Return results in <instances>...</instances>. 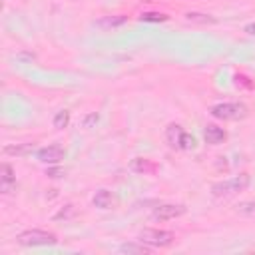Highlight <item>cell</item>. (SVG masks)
I'll return each mask as SVG.
<instances>
[{
    "mask_svg": "<svg viewBox=\"0 0 255 255\" xmlns=\"http://www.w3.org/2000/svg\"><path fill=\"white\" fill-rule=\"evenodd\" d=\"M251 177L247 173H241V175H235L231 179H223V181H217L211 185V193L215 197H227V195H233V193H239L243 189H247Z\"/></svg>",
    "mask_w": 255,
    "mask_h": 255,
    "instance_id": "cell-1",
    "label": "cell"
},
{
    "mask_svg": "<svg viewBox=\"0 0 255 255\" xmlns=\"http://www.w3.org/2000/svg\"><path fill=\"white\" fill-rule=\"evenodd\" d=\"M209 112H211V116L217 118V120H231V122H237V120L247 118V106H245V104H239V102L215 104Z\"/></svg>",
    "mask_w": 255,
    "mask_h": 255,
    "instance_id": "cell-2",
    "label": "cell"
},
{
    "mask_svg": "<svg viewBox=\"0 0 255 255\" xmlns=\"http://www.w3.org/2000/svg\"><path fill=\"white\" fill-rule=\"evenodd\" d=\"M18 243L24 247H36V245H56L58 237L52 231H44V229H26L22 231L18 237Z\"/></svg>",
    "mask_w": 255,
    "mask_h": 255,
    "instance_id": "cell-3",
    "label": "cell"
},
{
    "mask_svg": "<svg viewBox=\"0 0 255 255\" xmlns=\"http://www.w3.org/2000/svg\"><path fill=\"white\" fill-rule=\"evenodd\" d=\"M139 241L149 247H167L175 241V233L165 229H143L139 233Z\"/></svg>",
    "mask_w": 255,
    "mask_h": 255,
    "instance_id": "cell-4",
    "label": "cell"
},
{
    "mask_svg": "<svg viewBox=\"0 0 255 255\" xmlns=\"http://www.w3.org/2000/svg\"><path fill=\"white\" fill-rule=\"evenodd\" d=\"M185 205L181 203H163V205H157L151 213V219L153 221H169V219H175V217H181L185 213Z\"/></svg>",
    "mask_w": 255,
    "mask_h": 255,
    "instance_id": "cell-5",
    "label": "cell"
},
{
    "mask_svg": "<svg viewBox=\"0 0 255 255\" xmlns=\"http://www.w3.org/2000/svg\"><path fill=\"white\" fill-rule=\"evenodd\" d=\"M36 157L42 161V163H48V165H56V163H60L64 157H66V151H64V147H60V145H48V147H40L38 151H36Z\"/></svg>",
    "mask_w": 255,
    "mask_h": 255,
    "instance_id": "cell-6",
    "label": "cell"
},
{
    "mask_svg": "<svg viewBox=\"0 0 255 255\" xmlns=\"http://www.w3.org/2000/svg\"><path fill=\"white\" fill-rule=\"evenodd\" d=\"M129 169L133 173H139V175H153V173H157L159 165L153 159H147V157H133L129 161Z\"/></svg>",
    "mask_w": 255,
    "mask_h": 255,
    "instance_id": "cell-7",
    "label": "cell"
},
{
    "mask_svg": "<svg viewBox=\"0 0 255 255\" xmlns=\"http://www.w3.org/2000/svg\"><path fill=\"white\" fill-rule=\"evenodd\" d=\"M203 137H205L207 143H211V145H219V143H223V141L227 139V131H225L223 128L215 126V124H207L205 129H203Z\"/></svg>",
    "mask_w": 255,
    "mask_h": 255,
    "instance_id": "cell-8",
    "label": "cell"
},
{
    "mask_svg": "<svg viewBox=\"0 0 255 255\" xmlns=\"http://www.w3.org/2000/svg\"><path fill=\"white\" fill-rule=\"evenodd\" d=\"M16 187V175L10 163H2L0 167V189L2 193H10Z\"/></svg>",
    "mask_w": 255,
    "mask_h": 255,
    "instance_id": "cell-9",
    "label": "cell"
},
{
    "mask_svg": "<svg viewBox=\"0 0 255 255\" xmlns=\"http://www.w3.org/2000/svg\"><path fill=\"white\" fill-rule=\"evenodd\" d=\"M92 203L100 209H112L116 205V195L110 189H98L92 197Z\"/></svg>",
    "mask_w": 255,
    "mask_h": 255,
    "instance_id": "cell-10",
    "label": "cell"
},
{
    "mask_svg": "<svg viewBox=\"0 0 255 255\" xmlns=\"http://www.w3.org/2000/svg\"><path fill=\"white\" fill-rule=\"evenodd\" d=\"M128 22L126 14H116V16H102L100 20L94 22V26H98L100 30H112V28H120Z\"/></svg>",
    "mask_w": 255,
    "mask_h": 255,
    "instance_id": "cell-11",
    "label": "cell"
},
{
    "mask_svg": "<svg viewBox=\"0 0 255 255\" xmlns=\"http://www.w3.org/2000/svg\"><path fill=\"white\" fill-rule=\"evenodd\" d=\"M183 131H185V129H183L179 124H169V126L165 128V139H167V143H169L171 147H177V149H179V141H181Z\"/></svg>",
    "mask_w": 255,
    "mask_h": 255,
    "instance_id": "cell-12",
    "label": "cell"
},
{
    "mask_svg": "<svg viewBox=\"0 0 255 255\" xmlns=\"http://www.w3.org/2000/svg\"><path fill=\"white\" fill-rule=\"evenodd\" d=\"M185 20L191 22V24H201V26H207V24H215L217 22L211 14H203V12H185Z\"/></svg>",
    "mask_w": 255,
    "mask_h": 255,
    "instance_id": "cell-13",
    "label": "cell"
},
{
    "mask_svg": "<svg viewBox=\"0 0 255 255\" xmlns=\"http://www.w3.org/2000/svg\"><path fill=\"white\" fill-rule=\"evenodd\" d=\"M120 251L122 253H135V255H145V253H149V245H145V243H141V245H137V243H124V245H120Z\"/></svg>",
    "mask_w": 255,
    "mask_h": 255,
    "instance_id": "cell-14",
    "label": "cell"
},
{
    "mask_svg": "<svg viewBox=\"0 0 255 255\" xmlns=\"http://www.w3.org/2000/svg\"><path fill=\"white\" fill-rule=\"evenodd\" d=\"M34 149V143H20V145H6L4 153L6 155H26Z\"/></svg>",
    "mask_w": 255,
    "mask_h": 255,
    "instance_id": "cell-15",
    "label": "cell"
},
{
    "mask_svg": "<svg viewBox=\"0 0 255 255\" xmlns=\"http://www.w3.org/2000/svg\"><path fill=\"white\" fill-rule=\"evenodd\" d=\"M52 124H54L56 129H64V128H68V124H70V112H68V110H60V112L54 116Z\"/></svg>",
    "mask_w": 255,
    "mask_h": 255,
    "instance_id": "cell-16",
    "label": "cell"
},
{
    "mask_svg": "<svg viewBox=\"0 0 255 255\" xmlns=\"http://www.w3.org/2000/svg\"><path fill=\"white\" fill-rule=\"evenodd\" d=\"M139 20H141V22H167L169 16L163 14V12H143V14L139 16Z\"/></svg>",
    "mask_w": 255,
    "mask_h": 255,
    "instance_id": "cell-17",
    "label": "cell"
},
{
    "mask_svg": "<svg viewBox=\"0 0 255 255\" xmlns=\"http://www.w3.org/2000/svg\"><path fill=\"white\" fill-rule=\"evenodd\" d=\"M195 147V137L187 131H183L181 135V141H179V149H193Z\"/></svg>",
    "mask_w": 255,
    "mask_h": 255,
    "instance_id": "cell-18",
    "label": "cell"
},
{
    "mask_svg": "<svg viewBox=\"0 0 255 255\" xmlns=\"http://www.w3.org/2000/svg\"><path fill=\"white\" fill-rule=\"evenodd\" d=\"M74 215V205L72 203H68V205H64L56 215H54V219L58 221V219H68V217H72Z\"/></svg>",
    "mask_w": 255,
    "mask_h": 255,
    "instance_id": "cell-19",
    "label": "cell"
},
{
    "mask_svg": "<svg viewBox=\"0 0 255 255\" xmlns=\"http://www.w3.org/2000/svg\"><path fill=\"white\" fill-rule=\"evenodd\" d=\"M237 211H241V213H253L255 211V201H243V203H239L237 205Z\"/></svg>",
    "mask_w": 255,
    "mask_h": 255,
    "instance_id": "cell-20",
    "label": "cell"
},
{
    "mask_svg": "<svg viewBox=\"0 0 255 255\" xmlns=\"http://www.w3.org/2000/svg\"><path fill=\"white\" fill-rule=\"evenodd\" d=\"M98 120H100V116H98L96 112H92L90 116H86V118H84V122H82V126H84V128H90V126H94V124H96Z\"/></svg>",
    "mask_w": 255,
    "mask_h": 255,
    "instance_id": "cell-21",
    "label": "cell"
},
{
    "mask_svg": "<svg viewBox=\"0 0 255 255\" xmlns=\"http://www.w3.org/2000/svg\"><path fill=\"white\" fill-rule=\"evenodd\" d=\"M64 173H66L64 169H56V167H50V169L46 171V175H48V177H62Z\"/></svg>",
    "mask_w": 255,
    "mask_h": 255,
    "instance_id": "cell-22",
    "label": "cell"
},
{
    "mask_svg": "<svg viewBox=\"0 0 255 255\" xmlns=\"http://www.w3.org/2000/svg\"><path fill=\"white\" fill-rule=\"evenodd\" d=\"M247 34H251V36H255V22H251V24H247L245 28H243Z\"/></svg>",
    "mask_w": 255,
    "mask_h": 255,
    "instance_id": "cell-23",
    "label": "cell"
}]
</instances>
